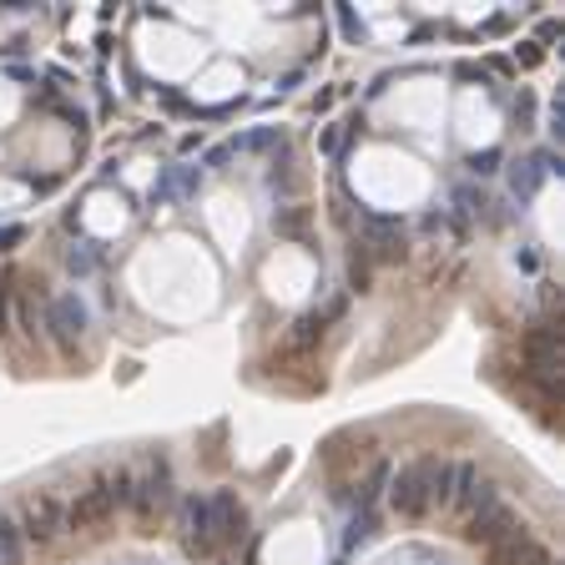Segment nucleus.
Here are the masks:
<instances>
[{
  "label": "nucleus",
  "mask_w": 565,
  "mask_h": 565,
  "mask_svg": "<svg viewBox=\"0 0 565 565\" xmlns=\"http://www.w3.org/2000/svg\"><path fill=\"white\" fill-rule=\"evenodd\" d=\"M449 480H455V465H449V459L419 455L388 480V505L399 510L404 520H424L435 505H449Z\"/></svg>",
  "instance_id": "1"
},
{
  "label": "nucleus",
  "mask_w": 565,
  "mask_h": 565,
  "mask_svg": "<svg viewBox=\"0 0 565 565\" xmlns=\"http://www.w3.org/2000/svg\"><path fill=\"white\" fill-rule=\"evenodd\" d=\"M131 505V470L121 465V470L102 475V480L92 484V490H82L76 500L66 505V530H102L106 520L117 515V510Z\"/></svg>",
  "instance_id": "2"
},
{
  "label": "nucleus",
  "mask_w": 565,
  "mask_h": 565,
  "mask_svg": "<svg viewBox=\"0 0 565 565\" xmlns=\"http://www.w3.org/2000/svg\"><path fill=\"white\" fill-rule=\"evenodd\" d=\"M172 465L167 459H147L141 465V475L131 470V510H137V520L141 525H152V520H162L167 510H172Z\"/></svg>",
  "instance_id": "3"
},
{
  "label": "nucleus",
  "mask_w": 565,
  "mask_h": 565,
  "mask_svg": "<svg viewBox=\"0 0 565 565\" xmlns=\"http://www.w3.org/2000/svg\"><path fill=\"white\" fill-rule=\"evenodd\" d=\"M61 525H66V505H61L56 494H35V500H25V510H21V535L25 541H51Z\"/></svg>",
  "instance_id": "4"
},
{
  "label": "nucleus",
  "mask_w": 565,
  "mask_h": 565,
  "mask_svg": "<svg viewBox=\"0 0 565 565\" xmlns=\"http://www.w3.org/2000/svg\"><path fill=\"white\" fill-rule=\"evenodd\" d=\"M207 505H212V541H227V545L243 541V530H247V505L237 500V490H217V494H207Z\"/></svg>",
  "instance_id": "5"
},
{
  "label": "nucleus",
  "mask_w": 565,
  "mask_h": 565,
  "mask_svg": "<svg viewBox=\"0 0 565 565\" xmlns=\"http://www.w3.org/2000/svg\"><path fill=\"white\" fill-rule=\"evenodd\" d=\"M182 545H188L192 555H207L212 545V505H207V494H188L182 500Z\"/></svg>",
  "instance_id": "6"
},
{
  "label": "nucleus",
  "mask_w": 565,
  "mask_h": 565,
  "mask_svg": "<svg viewBox=\"0 0 565 565\" xmlns=\"http://www.w3.org/2000/svg\"><path fill=\"white\" fill-rule=\"evenodd\" d=\"M465 535H470L475 545H500L515 535V515H510L500 500H490V505L470 510V530H465Z\"/></svg>",
  "instance_id": "7"
},
{
  "label": "nucleus",
  "mask_w": 565,
  "mask_h": 565,
  "mask_svg": "<svg viewBox=\"0 0 565 565\" xmlns=\"http://www.w3.org/2000/svg\"><path fill=\"white\" fill-rule=\"evenodd\" d=\"M490 500H494V490H490V480L480 475V465H455V480H449V505L480 510V505H490Z\"/></svg>",
  "instance_id": "8"
},
{
  "label": "nucleus",
  "mask_w": 565,
  "mask_h": 565,
  "mask_svg": "<svg viewBox=\"0 0 565 565\" xmlns=\"http://www.w3.org/2000/svg\"><path fill=\"white\" fill-rule=\"evenodd\" d=\"M490 565H551V555L535 541H525V535H510V541L490 545Z\"/></svg>",
  "instance_id": "9"
},
{
  "label": "nucleus",
  "mask_w": 565,
  "mask_h": 565,
  "mask_svg": "<svg viewBox=\"0 0 565 565\" xmlns=\"http://www.w3.org/2000/svg\"><path fill=\"white\" fill-rule=\"evenodd\" d=\"M51 329L61 333V339H82V329H86V303L76 294H61L56 303H51Z\"/></svg>",
  "instance_id": "10"
},
{
  "label": "nucleus",
  "mask_w": 565,
  "mask_h": 565,
  "mask_svg": "<svg viewBox=\"0 0 565 565\" xmlns=\"http://www.w3.org/2000/svg\"><path fill=\"white\" fill-rule=\"evenodd\" d=\"M21 551H25L21 525H11V520L0 515V565H15V561H21Z\"/></svg>",
  "instance_id": "11"
},
{
  "label": "nucleus",
  "mask_w": 565,
  "mask_h": 565,
  "mask_svg": "<svg viewBox=\"0 0 565 565\" xmlns=\"http://www.w3.org/2000/svg\"><path fill=\"white\" fill-rule=\"evenodd\" d=\"M339 147H343V131H339V127H329V131H323V152L339 157Z\"/></svg>",
  "instance_id": "12"
},
{
  "label": "nucleus",
  "mask_w": 565,
  "mask_h": 565,
  "mask_svg": "<svg viewBox=\"0 0 565 565\" xmlns=\"http://www.w3.org/2000/svg\"><path fill=\"white\" fill-rule=\"evenodd\" d=\"M11 243H21V227H0V253H6Z\"/></svg>",
  "instance_id": "13"
}]
</instances>
